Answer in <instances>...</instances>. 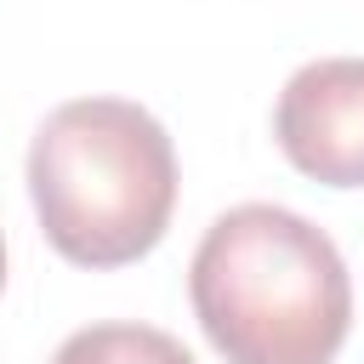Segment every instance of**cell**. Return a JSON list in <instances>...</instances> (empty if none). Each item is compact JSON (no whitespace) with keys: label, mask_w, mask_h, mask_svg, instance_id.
<instances>
[{"label":"cell","mask_w":364,"mask_h":364,"mask_svg":"<svg viewBox=\"0 0 364 364\" xmlns=\"http://www.w3.org/2000/svg\"><path fill=\"white\" fill-rule=\"evenodd\" d=\"M188 301L228 364H336L353 336V273L336 239L262 199L205 228Z\"/></svg>","instance_id":"1"},{"label":"cell","mask_w":364,"mask_h":364,"mask_svg":"<svg viewBox=\"0 0 364 364\" xmlns=\"http://www.w3.org/2000/svg\"><path fill=\"white\" fill-rule=\"evenodd\" d=\"M28 199L46 245L91 273L142 262L176 210L171 131L125 97H74L28 142Z\"/></svg>","instance_id":"2"},{"label":"cell","mask_w":364,"mask_h":364,"mask_svg":"<svg viewBox=\"0 0 364 364\" xmlns=\"http://www.w3.org/2000/svg\"><path fill=\"white\" fill-rule=\"evenodd\" d=\"M273 142L301 176L364 188V57L301 63L273 102Z\"/></svg>","instance_id":"3"},{"label":"cell","mask_w":364,"mask_h":364,"mask_svg":"<svg viewBox=\"0 0 364 364\" xmlns=\"http://www.w3.org/2000/svg\"><path fill=\"white\" fill-rule=\"evenodd\" d=\"M51 364H193V353H188L171 330L114 318V324H85V330H74V336L51 353Z\"/></svg>","instance_id":"4"},{"label":"cell","mask_w":364,"mask_h":364,"mask_svg":"<svg viewBox=\"0 0 364 364\" xmlns=\"http://www.w3.org/2000/svg\"><path fill=\"white\" fill-rule=\"evenodd\" d=\"M0 290H6V239H0Z\"/></svg>","instance_id":"5"}]
</instances>
